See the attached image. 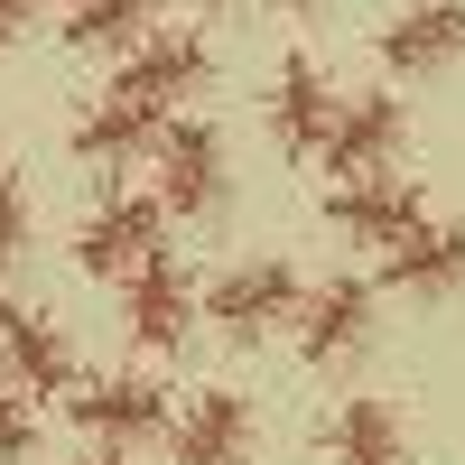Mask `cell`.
<instances>
[{
  "label": "cell",
  "mask_w": 465,
  "mask_h": 465,
  "mask_svg": "<svg viewBox=\"0 0 465 465\" xmlns=\"http://www.w3.org/2000/svg\"><path fill=\"white\" fill-rule=\"evenodd\" d=\"M298 261L289 252H252V261H223L214 280H205V326L223 344H270V335H289L298 326Z\"/></svg>",
  "instance_id": "1"
},
{
  "label": "cell",
  "mask_w": 465,
  "mask_h": 465,
  "mask_svg": "<svg viewBox=\"0 0 465 465\" xmlns=\"http://www.w3.org/2000/svg\"><path fill=\"white\" fill-rule=\"evenodd\" d=\"M168 223H177V214L159 205V186H103V205L74 223V270L122 289L131 270L168 261Z\"/></svg>",
  "instance_id": "2"
},
{
  "label": "cell",
  "mask_w": 465,
  "mask_h": 465,
  "mask_svg": "<svg viewBox=\"0 0 465 465\" xmlns=\"http://www.w3.org/2000/svg\"><path fill=\"white\" fill-rule=\"evenodd\" d=\"M149 186H159V205L177 223H214L232 205V149L214 122H196V112H177V122L159 131V149H149Z\"/></svg>",
  "instance_id": "3"
},
{
  "label": "cell",
  "mask_w": 465,
  "mask_h": 465,
  "mask_svg": "<svg viewBox=\"0 0 465 465\" xmlns=\"http://www.w3.org/2000/svg\"><path fill=\"white\" fill-rule=\"evenodd\" d=\"M65 419H74L94 447H149V438H168L177 391H168L149 363H131V372H84V381H74V401H65Z\"/></svg>",
  "instance_id": "4"
},
{
  "label": "cell",
  "mask_w": 465,
  "mask_h": 465,
  "mask_svg": "<svg viewBox=\"0 0 465 465\" xmlns=\"http://www.w3.org/2000/svg\"><path fill=\"white\" fill-rule=\"evenodd\" d=\"M289 335H298V363H307V372H344V363H363L372 335H381V298H372V280H354V270L307 280Z\"/></svg>",
  "instance_id": "5"
},
{
  "label": "cell",
  "mask_w": 465,
  "mask_h": 465,
  "mask_svg": "<svg viewBox=\"0 0 465 465\" xmlns=\"http://www.w3.org/2000/svg\"><path fill=\"white\" fill-rule=\"evenodd\" d=\"M122 335H131V354H149V363H168V354H186V344L205 335V289L177 270V252L122 280Z\"/></svg>",
  "instance_id": "6"
},
{
  "label": "cell",
  "mask_w": 465,
  "mask_h": 465,
  "mask_svg": "<svg viewBox=\"0 0 465 465\" xmlns=\"http://www.w3.org/2000/svg\"><path fill=\"white\" fill-rule=\"evenodd\" d=\"M372 56L391 84H447L465 65V0H401L372 28Z\"/></svg>",
  "instance_id": "7"
},
{
  "label": "cell",
  "mask_w": 465,
  "mask_h": 465,
  "mask_svg": "<svg viewBox=\"0 0 465 465\" xmlns=\"http://www.w3.org/2000/svg\"><path fill=\"white\" fill-rule=\"evenodd\" d=\"M419 214H429V196H419V177H401V168H372V177H335L326 186V232L344 252H391Z\"/></svg>",
  "instance_id": "8"
},
{
  "label": "cell",
  "mask_w": 465,
  "mask_h": 465,
  "mask_svg": "<svg viewBox=\"0 0 465 465\" xmlns=\"http://www.w3.org/2000/svg\"><path fill=\"white\" fill-rule=\"evenodd\" d=\"M159 131H168V112H159V103H140V94H122V84H103L84 112H74L65 149H74V168H94V177L112 186L122 168H140L149 149H159Z\"/></svg>",
  "instance_id": "9"
},
{
  "label": "cell",
  "mask_w": 465,
  "mask_h": 465,
  "mask_svg": "<svg viewBox=\"0 0 465 465\" xmlns=\"http://www.w3.org/2000/svg\"><path fill=\"white\" fill-rule=\"evenodd\" d=\"M112 84L140 94V103H159L168 122H177V112L214 84V37H205V28H168V19H159V28H149L140 47L122 56V74H112Z\"/></svg>",
  "instance_id": "10"
},
{
  "label": "cell",
  "mask_w": 465,
  "mask_h": 465,
  "mask_svg": "<svg viewBox=\"0 0 465 465\" xmlns=\"http://www.w3.org/2000/svg\"><path fill=\"white\" fill-rule=\"evenodd\" d=\"M335 112H344L335 74H326L317 56H280V74H270V94H261V131H270V149H280V159H317L326 131H335Z\"/></svg>",
  "instance_id": "11"
},
{
  "label": "cell",
  "mask_w": 465,
  "mask_h": 465,
  "mask_svg": "<svg viewBox=\"0 0 465 465\" xmlns=\"http://www.w3.org/2000/svg\"><path fill=\"white\" fill-rule=\"evenodd\" d=\"M0 372L19 381L28 401H74V381H84V363H74V335L47 317V307H10L0 298Z\"/></svg>",
  "instance_id": "12"
},
{
  "label": "cell",
  "mask_w": 465,
  "mask_h": 465,
  "mask_svg": "<svg viewBox=\"0 0 465 465\" xmlns=\"http://www.w3.org/2000/svg\"><path fill=\"white\" fill-rule=\"evenodd\" d=\"M401 140H410L401 94H344L335 131H326V149H317V168H326V186H335V177H372V168L401 159Z\"/></svg>",
  "instance_id": "13"
},
{
  "label": "cell",
  "mask_w": 465,
  "mask_h": 465,
  "mask_svg": "<svg viewBox=\"0 0 465 465\" xmlns=\"http://www.w3.org/2000/svg\"><path fill=\"white\" fill-rule=\"evenodd\" d=\"M381 289L391 298H456L465 289V223H447V214H419L391 252H381Z\"/></svg>",
  "instance_id": "14"
},
{
  "label": "cell",
  "mask_w": 465,
  "mask_h": 465,
  "mask_svg": "<svg viewBox=\"0 0 465 465\" xmlns=\"http://www.w3.org/2000/svg\"><path fill=\"white\" fill-rule=\"evenodd\" d=\"M252 401L242 391H196L168 419V465H252Z\"/></svg>",
  "instance_id": "15"
},
{
  "label": "cell",
  "mask_w": 465,
  "mask_h": 465,
  "mask_svg": "<svg viewBox=\"0 0 465 465\" xmlns=\"http://www.w3.org/2000/svg\"><path fill=\"white\" fill-rule=\"evenodd\" d=\"M159 28V0H56V47L65 56H112L122 65Z\"/></svg>",
  "instance_id": "16"
},
{
  "label": "cell",
  "mask_w": 465,
  "mask_h": 465,
  "mask_svg": "<svg viewBox=\"0 0 465 465\" xmlns=\"http://www.w3.org/2000/svg\"><path fill=\"white\" fill-rule=\"evenodd\" d=\"M326 465H410V429H401V410L391 401H335L326 410Z\"/></svg>",
  "instance_id": "17"
},
{
  "label": "cell",
  "mask_w": 465,
  "mask_h": 465,
  "mask_svg": "<svg viewBox=\"0 0 465 465\" xmlns=\"http://www.w3.org/2000/svg\"><path fill=\"white\" fill-rule=\"evenodd\" d=\"M37 410H47V401H28L19 381L0 372V465H28L37 456Z\"/></svg>",
  "instance_id": "18"
},
{
  "label": "cell",
  "mask_w": 465,
  "mask_h": 465,
  "mask_svg": "<svg viewBox=\"0 0 465 465\" xmlns=\"http://www.w3.org/2000/svg\"><path fill=\"white\" fill-rule=\"evenodd\" d=\"M28 242H37V205H28V186H19L10 168H0V270H10Z\"/></svg>",
  "instance_id": "19"
},
{
  "label": "cell",
  "mask_w": 465,
  "mask_h": 465,
  "mask_svg": "<svg viewBox=\"0 0 465 465\" xmlns=\"http://www.w3.org/2000/svg\"><path fill=\"white\" fill-rule=\"evenodd\" d=\"M37 19H47V0H0V47H19Z\"/></svg>",
  "instance_id": "20"
},
{
  "label": "cell",
  "mask_w": 465,
  "mask_h": 465,
  "mask_svg": "<svg viewBox=\"0 0 465 465\" xmlns=\"http://www.w3.org/2000/svg\"><path fill=\"white\" fill-rule=\"evenodd\" d=\"M261 10H270V19H317L326 0H261Z\"/></svg>",
  "instance_id": "21"
},
{
  "label": "cell",
  "mask_w": 465,
  "mask_h": 465,
  "mask_svg": "<svg viewBox=\"0 0 465 465\" xmlns=\"http://www.w3.org/2000/svg\"><path fill=\"white\" fill-rule=\"evenodd\" d=\"M186 10H196V19H232V10H242V0H186Z\"/></svg>",
  "instance_id": "22"
},
{
  "label": "cell",
  "mask_w": 465,
  "mask_h": 465,
  "mask_svg": "<svg viewBox=\"0 0 465 465\" xmlns=\"http://www.w3.org/2000/svg\"><path fill=\"white\" fill-rule=\"evenodd\" d=\"M74 465H131V447H94V456H74Z\"/></svg>",
  "instance_id": "23"
}]
</instances>
